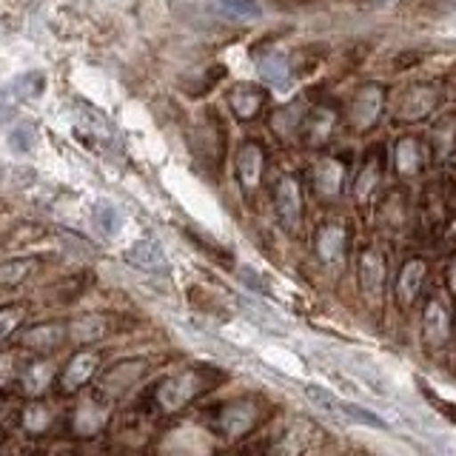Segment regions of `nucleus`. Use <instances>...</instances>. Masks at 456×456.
Listing matches in <instances>:
<instances>
[{
	"label": "nucleus",
	"mask_w": 456,
	"mask_h": 456,
	"mask_svg": "<svg viewBox=\"0 0 456 456\" xmlns=\"http://www.w3.org/2000/svg\"><path fill=\"white\" fill-rule=\"evenodd\" d=\"M75 109H77V114H75L77 140L89 142L94 151H106L111 146H118V128H114L103 114L86 103H77Z\"/></svg>",
	"instance_id": "nucleus-1"
},
{
	"label": "nucleus",
	"mask_w": 456,
	"mask_h": 456,
	"mask_svg": "<svg viewBox=\"0 0 456 456\" xmlns=\"http://www.w3.org/2000/svg\"><path fill=\"white\" fill-rule=\"evenodd\" d=\"M305 394L314 405H320L322 411H331V413H339V417H346L351 422H360V425H370V428H388V422L379 419L377 413H370L360 405L354 403H342V399H337L331 391L320 388V385H305Z\"/></svg>",
	"instance_id": "nucleus-2"
},
{
	"label": "nucleus",
	"mask_w": 456,
	"mask_h": 456,
	"mask_svg": "<svg viewBox=\"0 0 456 456\" xmlns=\"http://www.w3.org/2000/svg\"><path fill=\"white\" fill-rule=\"evenodd\" d=\"M69 337V325L63 322H37V325H28L26 331L18 337L20 348L23 351H32V354H52L63 346V339Z\"/></svg>",
	"instance_id": "nucleus-3"
},
{
	"label": "nucleus",
	"mask_w": 456,
	"mask_h": 456,
	"mask_svg": "<svg viewBox=\"0 0 456 456\" xmlns=\"http://www.w3.org/2000/svg\"><path fill=\"white\" fill-rule=\"evenodd\" d=\"M97 365H100V356L92 354V351H80L69 360V365L63 368L61 374V388L66 394H75L80 391L86 382H89L94 374H97Z\"/></svg>",
	"instance_id": "nucleus-4"
},
{
	"label": "nucleus",
	"mask_w": 456,
	"mask_h": 456,
	"mask_svg": "<svg viewBox=\"0 0 456 456\" xmlns=\"http://www.w3.org/2000/svg\"><path fill=\"white\" fill-rule=\"evenodd\" d=\"M52 379H54V368H52V362H46V360H32V362H26L23 365V374H20V391H23V396H28V399H40L43 394L49 391V385H52Z\"/></svg>",
	"instance_id": "nucleus-5"
},
{
	"label": "nucleus",
	"mask_w": 456,
	"mask_h": 456,
	"mask_svg": "<svg viewBox=\"0 0 456 456\" xmlns=\"http://www.w3.org/2000/svg\"><path fill=\"white\" fill-rule=\"evenodd\" d=\"M256 69H260L263 80L268 86H274L277 92H289L291 86H294L291 69H289V63H285V57H280V54H260Z\"/></svg>",
	"instance_id": "nucleus-6"
},
{
	"label": "nucleus",
	"mask_w": 456,
	"mask_h": 456,
	"mask_svg": "<svg viewBox=\"0 0 456 456\" xmlns=\"http://www.w3.org/2000/svg\"><path fill=\"white\" fill-rule=\"evenodd\" d=\"M52 425V411L40 403V399H32L23 411H20V428L28 436H43Z\"/></svg>",
	"instance_id": "nucleus-7"
},
{
	"label": "nucleus",
	"mask_w": 456,
	"mask_h": 456,
	"mask_svg": "<svg viewBox=\"0 0 456 456\" xmlns=\"http://www.w3.org/2000/svg\"><path fill=\"white\" fill-rule=\"evenodd\" d=\"M128 263H134L137 268H146V271H157L166 265V256L160 251V246L151 240H140L128 248Z\"/></svg>",
	"instance_id": "nucleus-8"
},
{
	"label": "nucleus",
	"mask_w": 456,
	"mask_h": 456,
	"mask_svg": "<svg viewBox=\"0 0 456 456\" xmlns=\"http://www.w3.org/2000/svg\"><path fill=\"white\" fill-rule=\"evenodd\" d=\"M100 425H103V408L97 405V399H86V403L77 408L75 419H71V428H75V434L89 436Z\"/></svg>",
	"instance_id": "nucleus-9"
},
{
	"label": "nucleus",
	"mask_w": 456,
	"mask_h": 456,
	"mask_svg": "<svg viewBox=\"0 0 456 456\" xmlns=\"http://www.w3.org/2000/svg\"><path fill=\"white\" fill-rule=\"evenodd\" d=\"M37 268V256H23V260L0 263V285H18Z\"/></svg>",
	"instance_id": "nucleus-10"
},
{
	"label": "nucleus",
	"mask_w": 456,
	"mask_h": 456,
	"mask_svg": "<svg viewBox=\"0 0 456 456\" xmlns=\"http://www.w3.org/2000/svg\"><path fill=\"white\" fill-rule=\"evenodd\" d=\"M20 362V354L18 351H4L0 354V391L12 388V385L20 382V374H23V365Z\"/></svg>",
	"instance_id": "nucleus-11"
},
{
	"label": "nucleus",
	"mask_w": 456,
	"mask_h": 456,
	"mask_svg": "<svg viewBox=\"0 0 456 456\" xmlns=\"http://www.w3.org/2000/svg\"><path fill=\"white\" fill-rule=\"evenodd\" d=\"M26 320V305L23 303H9L0 305V339H9Z\"/></svg>",
	"instance_id": "nucleus-12"
},
{
	"label": "nucleus",
	"mask_w": 456,
	"mask_h": 456,
	"mask_svg": "<svg viewBox=\"0 0 456 456\" xmlns=\"http://www.w3.org/2000/svg\"><path fill=\"white\" fill-rule=\"evenodd\" d=\"M277 203H280V217L289 223V228H294L297 225V214H299V197H297V185L291 180H285V185L280 189Z\"/></svg>",
	"instance_id": "nucleus-13"
},
{
	"label": "nucleus",
	"mask_w": 456,
	"mask_h": 456,
	"mask_svg": "<svg viewBox=\"0 0 456 456\" xmlns=\"http://www.w3.org/2000/svg\"><path fill=\"white\" fill-rule=\"evenodd\" d=\"M94 223H97V228H103V234L114 237L123 225V214L111 203H97L94 206Z\"/></svg>",
	"instance_id": "nucleus-14"
},
{
	"label": "nucleus",
	"mask_w": 456,
	"mask_h": 456,
	"mask_svg": "<svg viewBox=\"0 0 456 456\" xmlns=\"http://www.w3.org/2000/svg\"><path fill=\"white\" fill-rule=\"evenodd\" d=\"M240 175L246 185H254L256 177H260V151L256 149H246L240 157Z\"/></svg>",
	"instance_id": "nucleus-15"
},
{
	"label": "nucleus",
	"mask_w": 456,
	"mask_h": 456,
	"mask_svg": "<svg viewBox=\"0 0 456 456\" xmlns=\"http://www.w3.org/2000/svg\"><path fill=\"white\" fill-rule=\"evenodd\" d=\"M35 134H37V132H35V128L28 126V123H26V126H18V128H14V132L9 134V149H12V151H18V154H20V151H28V149L35 146Z\"/></svg>",
	"instance_id": "nucleus-16"
},
{
	"label": "nucleus",
	"mask_w": 456,
	"mask_h": 456,
	"mask_svg": "<svg viewBox=\"0 0 456 456\" xmlns=\"http://www.w3.org/2000/svg\"><path fill=\"white\" fill-rule=\"evenodd\" d=\"M14 86H18V89H23L20 97H37L43 89H46V77H43L40 71H28V75L14 80Z\"/></svg>",
	"instance_id": "nucleus-17"
},
{
	"label": "nucleus",
	"mask_w": 456,
	"mask_h": 456,
	"mask_svg": "<svg viewBox=\"0 0 456 456\" xmlns=\"http://www.w3.org/2000/svg\"><path fill=\"white\" fill-rule=\"evenodd\" d=\"M100 334V328H97V320L92 317H86V320H77V322H71L69 325V337L75 339V342H89Z\"/></svg>",
	"instance_id": "nucleus-18"
},
{
	"label": "nucleus",
	"mask_w": 456,
	"mask_h": 456,
	"mask_svg": "<svg viewBox=\"0 0 456 456\" xmlns=\"http://www.w3.org/2000/svg\"><path fill=\"white\" fill-rule=\"evenodd\" d=\"M220 6L240 18H260V6L254 0H220Z\"/></svg>",
	"instance_id": "nucleus-19"
},
{
	"label": "nucleus",
	"mask_w": 456,
	"mask_h": 456,
	"mask_svg": "<svg viewBox=\"0 0 456 456\" xmlns=\"http://www.w3.org/2000/svg\"><path fill=\"white\" fill-rule=\"evenodd\" d=\"M0 411H4V408H0ZM0 419H4V413H0Z\"/></svg>",
	"instance_id": "nucleus-20"
},
{
	"label": "nucleus",
	"mask_w": 456,
	"mask_h": 456,
	"mask_svg": "<svg viewBox=\"0 0 456 456\" xmlns=\"http://www.w3.org/2000/svg\"><path fill=\"white\" fill-rule=\"evenodd\" d=\"M382 4H388V0H382Z\"/></svg>",
	"instance_id": "nucleus-21"
}]
</instances>
